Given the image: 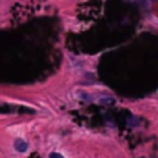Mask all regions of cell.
<instances>
[{"mask_svg":"<svg viewBox=\"0 0 158 158\" xmlns=\"http://www.w3.org/2000/svg\"><path fill=\"white\" fill-rule=\"evenodd\" d=\"M50 158H64V157L60 153H52L50 154Z\"/></svg>","mask_w":158,"mask_h":158,"instance_id":"cell-2","label":"cell"},{"mask_svg":"<svg viewBox=\"0 0 158 158\" xmlns=\"http://www.w3.org/2000/svg\"><path fill=\"white\" fill-rule=\"evenodd\" d=\"M14 148H15L18 153H25L28 148V143L22 139H17L15 142H14Z\"/></svg>","mask_w":158,"mask_h":158,"instance_id":"cell-1","label":"cell"}]
</instances>
